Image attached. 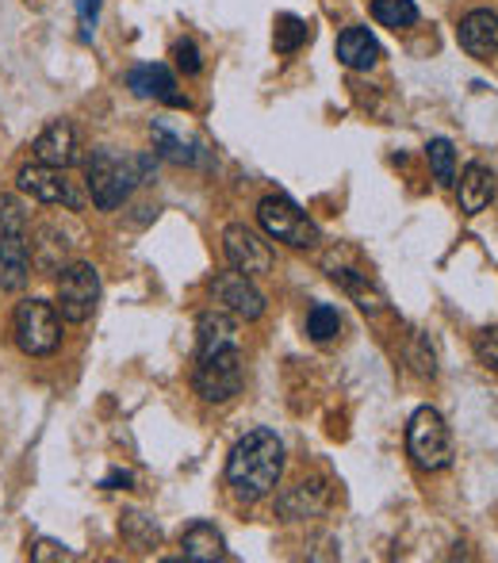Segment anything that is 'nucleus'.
<instances>
[{
  "label": "nucleus",
  "mask_w": 498,
  "mask_h": 563,
  "mask_svg": "<svg viewBox=\"0 0 498 563\" xmlns=\"http://www.w3.org/2000/svg\"><path fill=\"white\" fill-rule=\"evenodd\" d=\"M284 441L273 430H250L226 456V483L242 503H261L280 487Z\"/></svg>",
  "instance_id": "f257e3e1"
},
{
  "label": "nucleus",
  "mask_w": 498,
  "mask_h": 563,
  "mask_svg": "<svg viewBox=\"0 0 498 563\" xmlns=\"http://www.w3.org/2000/svg\"><path fill=\"white\" fill-rule=\"evenodd\" d=\"M157 165V154H112V150H92L89 165H85V188H89L92 203L100 211H115L131 200V192L150 180Z\"/></svg>",
  "instance_id": "f03ea898"
},
{
  "label": "nucleus",
  "mask_w": 498,
  "mask_h": 563,
  "mask_svg": "<svg viewBox=\"0 0 498 563\" xmlns=\"http://www.w3.org/2000/svg\"><path fill=\"white\" fill-rule=\"evenodd\" d=\"M196 395L203 402H226L246 387V356L239 345L219 349V353L196 356Z\"/></svg>",
  "instance_id": "7ed1b4c3"
},
{
  "label": "nucleus",
  "mask_w": 498,
  "mask_h": 563,
  "mask_svg": "<svg viewBox=\"0 0 498 563\" xmlns=\"http://www.w3.org/2000/svg\"><path fill=\"white\" fill-rule=\"evenodd\" d=\"M15 345L27 356H51L62 345V314L46 299H23L12 314Z\"/></svg>",
  "instance_id": "20e7f679"
},
{
  "label": "nucleus",
  "mask_w": 498,
  "mask_h": 563,
  "mask_svg": "<svg viewBox=\"0 0 498 563\" xmlns=\"http://www.w3.org/2000/svg\"><path fill=\"white\" fill-rule=\"evenodd\" d=\"M407 452L422 472H441L453 464V438L445 418L433 407H418L407 422Z\"/></svg>",
  "instance_id": "39448f33"
},
{
  "label": "nucleus",
  "mask_w": 498,
  "mask_h": 563,
  "mask_svg": "<svg viewBox=\"0 0 498 563\" xmlns=\"http://www.w3.org/2000/svg\"><path fill=\"white\" fill-rule=\"evenodd\" d=\"M257 223L268 238L291 245V250H314L322 242L319 227L307 219V211H299V203H291L288 196H265L257 203Z\"/></svg>",
  "instance_id": "423d86ee"
},
{
  "label": "nucleus",
  "mask_w": 498,
  "mask_h": 563,
  "mask_svg": "<svg viewBox=\"0 0 498 563\" xmlns=\"http://www.w3.org/2000/svg\"><path fill=\"white\" fill-rule=\"evenodd\" d=\"M15 188H20L23 196H31V200L51 203V208H66V211L85 208L81 185L69 177V169H58V165H43V162L23 165L20 177H15Z\"/></svg>",
  "instance_id": "0eeeda50"
},
{
  "label": "nucleus",
  "mask_w": 498,
  "mask_h": 563,
  "mask_svg": "<svg viewBox=\"0 0 498 563\" xmlns=\"http://www.w3.org/2000/svg\"><path fill=\"white\" fill-rule=\"evenodd\" d=\"M58 314L66 322H89L100 307V273L89 261H69L58 273Z\"/></svg>",
  "instance_id": "6e6552de"
},
{
  "label": "nucleus",
  "mask_w": 498,
  "mask_h": 563,
  "mask_svg": "<svg viewBox=\"0 0 498 563\" xmlns=\"http://www.w3.org/2000/svg\"><path fill=\"white\" fill-rule=\"evenodd\" d=\"M327 273H330V280L342 284V288L350 291L353 299H357L361 311H368V314L384 311V291H379V284L373 280V273H368V268L361 265L357 253H353V250L337 245V250L327 257Z\"/></svg>",
  "instance_id": "1a4fd4ad"
},
{
  "label": "nucleus",
  "mask_w": 498,
  "mask_h": 563,
  "mask_svg": "<svg viewBox=\"0 0 498 563\" xmlns=\"http://www.w3.org/2000/svg\"><path fill=\"white\" fill-rule=\"evenodd\" d=\"M223 250H226V261H231L234 273L250 276V280H257V276L273 273V250H268V242L257 234V230L234 223L223 230Z\"/></svg>",
  "instance_id": "9d476101"
},
{
  "label": "nucleus",
  "mask_w": 498,
  "mask_h": 563,
  "mask_svg": "<svg viewBox=\"0 0 498 563\" xmlns=\"http://www.w3.org/2000/svg\"><path fill=\"white\" fill-rule=\"evenodd\" d=\"M211 296H215V303L223 307V311H231L234 319H261L265 314V296H261L257 288H253L250 276L242 273H219L215 280H211Z\"/></svg>",
  "instance_id": "9b49d317"
},
{
  "label": "nucleus",
  "mask_w": 498,
  "mask_h": 563,
  "mask_svg": "<svg viewBox=\"0 0 498 563\" xmlns=\"http://www.w3.org/2000/svg\"><path fill=\"white\" fill-rule=\"evenodd\" d=\"M31 150H35V162L69 169V165H77V157H81V139H77V126L69 123V119H54V123H46L43 131H38Z\"/></svg>",
  "instance_id": "f8f14e48"
},
{
  "label": "nucleus",
  "mask_w": 498,
  "mask_h": 563,
  "mask_svg": "<svg viewBox=\"0 0 498 563\" xmlns=\"http://www.w3.org/2000/svg\"><path fill=\"white\" fill-rule=\"evenodd\" d=\"M31 261H35L38 273H62V268L69 265V250H74V242H69L66 227L54 223V219H38L35 230H31Z\"/></svg>",
  "instance_id": "ddd939ff"
},
{
  "label": "nucleus",
  "mask_w": 498,
  "mask_h": 563,
  "mask_svg": "<svg viewBox=\"0 0 498 563\" xmlns=\"http://www.w3.org/2000/svg\"><path fill=\"white\" fill-rule=\"evenodd\" d=\"M327 503H330L327 479L311 475V479H299L296 487H288V490H280V495H276V514H280L284 521L319 518V514L327 510Z\"/></svg>",
  "instance_id": "4468645a"
},
{
  "label": "nucleus",
  "mask_w": 498,
  "mask_h": 563,
  "mask_svg": "<svg viewBox=\"0 0 498 563\" xmlns=\"http://www.w3.org/2000/svg\"><path fill=\"white\" fill-rule=\"evenodd\" d=\"M126 89L142 100H157V104H169V108H185L188 100L177 92V77L162 66V62H146V66H134L126 74Z\"/></svg>",
  "instance_id": "2eb2a0df"
},
{
  "label": "nucleus",
  "mask_w": 498,
  "mask_h": 563,
  "mask_svg": "<svg viewBox=\"0 0 498 563\" xmlns=\"http://www.w3.org/2000/svg\"><path fill=\"white\" fill-rule=\"evenodd\" d=\"M456 38H461V46L476 62L498 58V15L487 12V8H476V12H468L461 20V27H456Z\"/></svg>",
  "instance_id": "dca6fc26"
},
{
  "label": "nucleus",
  "mask_w": 498,
  "mask_h": 563,
  "mask_svg": "<svg viewBox=\"0 0 498 563\" xmlns=\"http://www.w3.org/2000/svg\"><path fill=\"white\" fill-rule=\"evenodd\" d=\"M31 276V250H27V230H8L0 234V288L20 291Z\"/></svg>",
  "instance_id": "f3484780"
},
{
  "label": "nucleus",
  "mask_w": 498,
  "mask_h": 563,
  "mask_svg": "<svg viewBox=\"0 0 498 563\" xmlns=\"http://www.w3.org/2000/svg\"><path fill=\"white\" fill-rule=\"evenodd\" d=\"M337 62H342L345 69H357V74L376 69L379 43H376L373 31L368 27H345L342 35H337Z\"/></svg>",
  "instance_id": "a211bd4d"
},
{
  "label": "nucleus",
  "mask_w": 498,
  "mask_h": 563,
  "mask_svg": "<svg viewBox=\"0 0 498 563\" xmlns=\"http://www.w3.org/2000/svg\"><path fill=\"white\" fill-rule=\"evenodd\" d=\"M180 549H185V560H192V563L231 560L223 533H219V529L211 526V521H196V526H188L185 537H180Z\"/></svg>",
  "instance_id": "6ab92c4d"
},
{
  "label": "nucleus",
  "mask_w": 498,
  "mask_h": 563,
  "mask_svg": "<svg viewBox=\"0 0 498 563\" xmlns=\"http://www.w3.org/2000/svg\"><path fill=\"white\" fill-rule=\"evenodd\" d=\"M456 192H461V211H464V216H479V211L495 200V173L487 169V165L472 162L468 169L461 173V185H456Z\"/></svg>",
  "instance_id": "aec40b11"
},
{
  "label": "nucleus",
  "mask_w": 498,
  "mask_h": 563,
  "mask_svg": "<svg viewBox=\"0 0 498 563\" xmlns=\"http://www.w3.org/2000/svg\"><path fill=\"white\" fill-rule=\"evenodd\" d=\"M150 139H154V154L165 157V162H177V165H196V142L188 134H180L169 119H154L150 123Z\"/></svg>",
  "instance_id": "412c9836"
},
{
  "label": "nucleus",
  "mask_w": 498,
  "mask_h": 563,
  "mask_svg": "<svg viewBox=\"0 0 498 563\" xmlns=\"http://www.w3.org/2000/svg\"><path fill=\"white\" fill-rule=\"evenodd\" d=\"M196 330H200V353L196 356H208V353H219V349L239 345V322H234L226 311L200 314V327Z\"/></svg>",
  "instance_id": "4be33fe9"
},
{
  "label": "nucleus",
  "mask_w": 498,
  "mask_h": 563,
  "mask_svg": "<svg viewBox=\"0 0 498 563\" xmlns=\"http://www.w3.org/2000/svg\"><path fill=\"white\" fill-rule=\"evenodd\" d=\"M373 15L376 23L391 31H407L418 23V4L414 0H373Z\"/></svg>",
  "instance_id": "5701e85b"
},
{
  "label": "nucleus",
  "mask_w": 498,
  "mask_h": 563,
  "mask_svg": "<svg viewBox=\"0 0 498 563\" xmlns=\"http://www.w3.org/2000/svg\"><path fill=\"white\" fill-rule=\"evenodd\" d=\"M425 157H430V169L438 177V185H456V150L449 139H433L425 146Z\"/></svg>",
  "instance_id": "b1692460"
},
{
  "label": "nucleus",
  "mask_w": 498,
  "mask_h": 563,
  "mask_svg": "<svg viewBox=\"0 0 498 563\" xmlns=\"http://www.w3.org/2000/svg\"><path fill=\"white\" fill-rule=\"evenodd\" d=\"M123 537L134 544V549H154L157 541H162V529H157L154 518H146V514L131 510L123 518Z\"/></svg>",
  "instance_id": "393cba45"
},
{
  "label": "nucleus",
  "mask_w": 498,
  "mask_h": 563,
  "mask_svg": "<svg viewBox=\"0 0 498 563\" xmlns=\"http://www.w3.org/2000/svg\"><path fill=\"white\" fill-rule=\"evenodd\" d=\"M337 330H342V314H337L330 303H314L311 314H307V334L314 341H334Z\"/></svg>",
  "instance_id": "a878e982"
},
{
  "label": "nucleus",
  "mask_w": 498,
  "mask_h": 563,
  "mask_svg": "<svg viewBox=\"0 0 498 563\" xmlns=\"http://www.w3.org/2000/svg\"><path fill=\"white\" fill-rule=\"evenodd\" d=\"M273 43H276V51H280V54L299 51V46L307 43V23H303V20H296V15H280V20H276Z\"/></svg>",
  "instance_id": "bb28decb"
},
{
  "label": "nucleus",
  "mask_w": 498,
  "mask_h": 563,
  "mask_svg": "<svg viewBox=\"0 0 498 563\" xmlns=\"http://www.w3.org/2000/svg\"><path fill=\"white\" fill-rule=\"evenodd\" d=\"M476 356L487 364V368H498V322L487 327L484 334L476 338Z\"/></svg>",
  "instance_id": "cd10ccee"
},
{
  "label": "nucleus",
  "mask_w": 498,
  "mask_h": 563,
  "mask_svg": "<svg viewBox=\"0 0 498 563\" xmlns=\"http://www.w3.org/2000/svg\"><path fill=\"white\" fill-rule=\"evenodd\" d=\"M31 560H35V563H58V560H74V552H69L66 544H58V541H35Z\"/></svg>",
  "instance_id": "c85d7f7f"
},
{
  "label": "nucleus",
  "mask_w": 498,
  "mask_h": 563,
  "mask_svg": "<svg viewBox=\"0 0 498 563\" xmlns=\"http://www.w3.org/2000/svg\"><path fill=\"white\" fill-rule=\"evenodd\" d=\"M177 66L185 69L188 77H196V74H200V69H203L200 51H196L192 38H180V43H177Z\"/></svg>",
  "instance_id": "c756f323"
},
{
  "label": "nucleus",
  "mask_w": 498,
  "mask_h": 563,
  "mask_svg": "<svg viewBox=\"0 0 498 563\" xmlns=\"http://www.w3.org/2000/svg\"><path fill=\"white\" fill-rule=\"evenodd\" d=\"M77 12H81V27H85V38H89V35H92V27H97L100 0H77Z\"/></svg>",
  "instance_id": "7c9ffc66"
},
{
  "label": "nucleus",
  "mask_w": 498,
  "mask_h": 563,
  "mask_svg": "<svg viewBox=\"0 0 498 563\" xmlns=\"http://www.w3.org/2000/svg\"><path fill=\"white\" fill-rule=\"evenodd\" d=\"M131 483H134L131 472H123V467H112V472H108V479H104V487L108 490H120V487H131Z\"/></svg>",
  "instance_id": "2f4dec72"
}]
</instances>
